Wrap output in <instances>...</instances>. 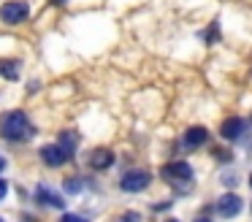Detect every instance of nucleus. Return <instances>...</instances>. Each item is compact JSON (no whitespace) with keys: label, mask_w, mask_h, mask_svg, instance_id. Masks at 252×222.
Here are the masks:
<instances>
[{"label":"nucleus","mask_w":252,"mask_h":222,"mask_svg":"<svg viewBox=\"0 0 252 222\" xmlns=\"http://www.w3.org/2000/svg\"><path fill=\"white\" fill-rule=\"evenodd\" d=\"M30 16V8L25 0H8V3L0 5V19L6 22V25H19Z\"/></svg>","instance_id":"obj_2"},{"label":"nucleus","mask_w":252,"mask_h":222,"mask_svg":"<svg viewBox=\"0 0 252 222\" xmlns=\"http://www.w3.org/2000/svg\"><path fill=\"white\" fill-rule=\"evenodd\" d=\"M60 222H82V220H79V217H73V214H63Z\"/></svg>","instance_id":"obj_16"},{"label":"nucleus","mask_w":252,"mask_h":222,"mask_svg":"<svg viewBox=\"0 0 252 222\" xmlns=\"http://www.w3.org/2000/svg\"><path fill=\"white\" fill-rule=\"evenodd\" d=\"M35 200H38V203H46V206H55V209H63V203H65L60 195H52V190H44V187H38Z\"/></svg>","instance_id":"obj_10"},{"label":"nucleus","mask_w":252,"mask_h":222,"mask_svg":"<svg viewBox=\"0 0 252 222\" xmlns=\"http://www.w3.org/2000/svg\"><path fill=\"white\" fill-rule=\"evenodd\" d=\"M0 76L8 79V81H17L19 79V63L17 60H3V63H0Z\"/></svg>","instance_id":"obj_11"},{"label":"nucleus","mask_w":252,"mask_h":222,"mask_svg":"<svg viewBox=\"0 0 252 222\" xmlns=\"http://www.w3.org/2000/svg\"><path fill=\"white\" fill-rule=\"evenodd\" d=\"M122 220H125V222H141V217H138L136 211H127V214L122 217Z\"/></svg>","instance_id":"obj_15"},{"label":"nucleus","mask_w":252,"mask_h":222,"mask_svg":"<svg viewBox=\"0 0 252 222\" xmlns=\"http://www.w3.org/2000/svg\"><path fill=\"white\" fill-rule=\"evenodd\" d=\"M6 190H8V184L3 182V179H0V198H3V195H6Z\"/></svg>","instance_id":"obj_17"},{"label":"nucleus","mask_w":252,"mask_h":222,"mask_svg":"<svg viewBox=\"0 0 252 222\" xmlns=\"http://www.w3.org/2000/svg\"><path fill=\"white\" fill-rule=\"evenodd\" d=\"M209 141V130L206 127H187L185 133V146L187 149H198V146H203Z\"/></svg>","instance_id":"obj_8"},{"label":"nucleus","mask_w":252,"mask_h":222,"mask_svg":"<svg viewBox=\"0 0 252 222\" xmlns=\"http://www.w3.org/2000/svg\"><path fill=\"white\" fill-rule=\"evenodd\" d=\"M52 3H65V0H52Z\"/></svg>","instance_id":"obj_20"},{"label":"nucleus","mask_w":252,"mask_h":222,"mask_svg":"<svg viewBox=\"0 0 252 222\" xmlns=\"http://www.w3.org/2000/svg\"><path fill=\"white\" fill-rule=\"evenodd\" d=\"M195 222H212V220H209V217H198Z\"/></svg>","instance_id":"obj_19"},{"label":"nucleus","mask_w":252,"mask_h":222,"mask_svg":"<svg viewBox=\"0 0 252 222\" xmlns=\"http://www.w3.org/2000/svg\"><path fill=\"white\" fill-rule=\"evenodd\" d=\"M241 206H244V203H241V198L236 192H225L222 198L217 200V211L222 217H236L241 211Z\"/></svg>","instance_id":"obj_5"},{"label":"nucleus","mask_w":252,"mask_h":222,"mask_svg":"<svg viewBox=\"0 0 252 222\" xmlns=\"http://www.w3.org/2000/svg\"><path fill=\"white\" fill-rule=\"evenodd\" d=\"M250 184H252V176H250Z\"/></svg>","instance_id":"obj_22"},{"label":"nucleus","mask_w":252,"mask_h":222,"mask_svg":"<svg viewBox=\"0 0 252 222\" xmlns=\"http://www.w3.org/2000/svg\"><path fill=\"white\" fill-rule=\"evenodd\" d=\"M0 171H6V160L3 157H0Z\"/></svg>","instance_id":"obj_18"},{"label":"nucleus","mask_w":252,"mask_h":222,"mask_svg":"<svg viewBox=\"0 0 252 222\" xmlns=\"http://www.w3.org/2000/svg\"><path fill=\"white\" fill-rule=\"evenodd\" d=\"M163 179H168L171 184H182V182H190L192 179V168L187 162H168L163 168Z\"/></svg>","instance_id":"obj_4"},{"label":"nucleus","mask_w":252,"mask_h":222,"mask_svg":"<svg viewBox=\"0 0 252 222\" xmlns=\"http://www.w3.org/2000/svg\"><path fill=\"white\" fill-rule=\"evenodd\" d=\"M206 43H217V22L212 25V30H206Z\"/></svg>","instance_id":"obj_14"},{"label":"nucleus","mask_w":252,"mask_h":222,"mask_svg":"<svg viewBox=\"0 0 252 222\" xmlns=\"http://www.w3.org/2000/svg\"><path fill=\"white\" fill-rule=\"evenodd\" d=\"M165 222H179V220H165Z\"/></svg>","instance_id":"obj_21"},{"label":"nucleus","mask_w":252,"mask_h":222,"mask_svg":"<svg viewBox=\"0 0 252 222\" xmlns=\"http://www.w3.org/2000/svg\"><path fill=\"white\" fill-rule=\"evenodd\" d=\"M63 187H65V192H79V190H82V182H79V179H65Z\"/></svg>","instance_id":"obj_13"},{"label":"nucleus","mask_w":252,"mask_h":222,"mask_svg":"<svg viewBox=\"0 0 252 222\" xmlns=\"http://www.w3.org/2000/svg\"><path fill=\"white\" fill-rule=\"evenodd\" d=\"M149 182H152L149 171H127L120 179V187H122V192H141L144 187H149Z\"/></svg>","instance_id":"obj_3"},{"label":"nucleus","mask_w":252,"mask_h":222,"mask_svg":"<svg viewBox=\"0 0 252 222\" xmlns=\"http://www.w3.org/2000/svg\"><path fill=\"white\" fill-rule=\"evenodd\" d=\"M41 160H44L46 165L57 168V165H63L68 157H65V152L60 149V144H52V146H44V149H41Z\"/></svg>","instance_id":"obj_7"},{"label":"nucleus","mask_w":252,"mask_h":222,"mask_svg":"<svg viewBox=\"0 0 252 222\" xmlns=\"http://www.w3.org/2000/svg\"><path fill=\"white\" fill-rule=\"evenodd\" d=\"M241 133H244V119H239V117L225 119V122H222V127H220V135H222L225 141H236Z\"/></svg>","instance_id":"obj_6"},{"label":"nucleus","mask_w":252,"mask_h":222,"mask_svg":"<svg viewBox=\"0 0 252 222\" xmlns=\"http://www.w3.org/2000/svg\"><path fill=\"white\" fill-rule=\"evenodd\" d=\"M35 130L30 127V119L25 117L22 111H8L0 117V135L8 141H25L30 138Z\"/></svg>","instance_id":"obj_1"},{"label":"nucleus","mask_w":252,"mask_h":222,"mask_svg":"<svg viewBox=\"0 0 252 222\" xmlns=\"http://www.w3.org/2000/svg\"><path fill=\"white\" fill-rule=\"evenodd\" d=\"M60 149L65 152V157H73V152H76V133H63L60 135Z\"/></svg>","instance_id":"obj_12"},{"label":"nucleus","mask_w":252,"mask_h":222,"mask_svg":"<svg viewBox=\"0 0 252 222\" xmlns=\"http://www.w3.org/2000/svg\"><path fill=\"white\" fill-rule=\"evenodd\" d=\"M111 162H114V152H111V149H95L93 155H90V165H93L95 171L111 168Z\"/></svg>","instance_id":"obj_9"},{"label":"nucleus","mask_w":252,"mask_h":222,"mask_svg":"<svg viewBox=\"0 0 252 222\" xmlns=\"http://www.w3.org/2000/svg\"><path fill=\"white\" fill-rule=\"evenodd\" d=\"M0 222H3V220H0Z\"/></svg>","instance_id":"obj_23"}]
</instances>
